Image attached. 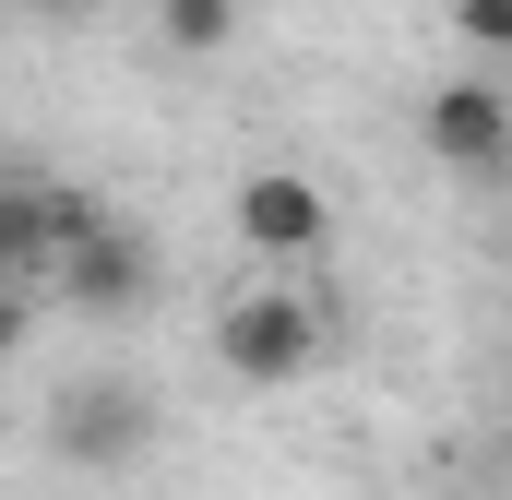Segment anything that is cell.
Returning <instances> with one entry per match:
<instances>
[{
    "instance_id": "9",
    "label": "cell",
    "mask_w": 512,
    "mask_h": 500,
    "mask_svg": "<svg viewBox=\"0 0 512 500\" xmlns=\"http://www.w3.org/2000/svg\"><path fill=\"white\" fill-rule=\"evenodd\" d=\"M0 12H36V24H72L84 0H0Z\"/></svg>"
},
{
    "instance_id": "6",
    "label": "cell",
    "mask_w": 512,
    "mask_h": 500,
    "mask_svg": "<svg viewBox=\"0 0 512 500\" xmlns=\"http://www.w3.org/2000/svg\"><path fill=\"white\" fill-rule=\"evenodd\" d=\"M48 298H60V310H84V322H120V310H143V298H155V250L131 239V227H108V215H96L84 239L60 250V286H48Z\"/></svg>"
},
{
    "instance_id": "5",
    "label": "cell",
    "mask_w": 512,
    "mask_h": 500,
    "mask_svg": "<svg viewBox=\"0 0 512 500\" xmlns=\"http://www.w3.org/2000/svg\"><path fill=\"white\" fill-rule=\"evenodd\" d=\"M429 155H441L453 179H501L512 167V84L501 72H453V84L429 96Z\"/></svg>"
},
{
    "instance_id": "2",
    "label": "cell",
    "mask_w": 512,
    "mask_h": 500,
    "mask_svg": "<svg viewBox=\"0 0 512 500\" xmlns=\"http://www.w3.org/2000/svg\"><path fill=\"white\" fill-rule=\"evenodd\" d=\"M96 227V203L72 179H0V334L60 286V250Z\"/></svg>"
},
{
    "instance_id": "3",
    "label": "cell",
    "mask_w": 512,
    "mask_h": 500,
    "mask_svg": "<svg viewBox=\"0 0 512 500\" xmlns=\"http://www.w3.org/2000/svg\"><path fill=\"white\" fill-rule=\"evenodd\" d=\"M48 441H60V465L120 477V465L155 453V393H143L131 370H96V381H72V393L48 405Z\"/></svg>"
},
{
    "instance_id": "8",
    "label": "cell",
    "mask_w": 512,
    "mask_h": 500,
    "mask_svg": "<svg viewBox=\"0 0 512 500\" xmlns=\"http://www.w3.org/2000/svg\"><path fill=\"white\" fill-rule=\"evenodd\" d=\"M453 36L477 60H512V0H453Z\"/></svg>"
},
{
    "instance_id": "7",
    "label": "cell",
    "mask_w": 512,
    "mask_h": 500,
    "mask_svg": "<svg viewBox=\"0 0 512 500\" xmlns=\"http://www.w3.org/2000/svg\"><path fill=\"white\" fill-rule=\"evenodd\" d=\"M155 36H167V60H227L239 0H155Z\"/></svg>"
},
{
    "instance_id": "1",
    "label": "cell",
    "mask_w": 512,
    "mask_h": 500,
    "mask_svg": "<svg viewBox=\"0 0 512 500\" xmlns=\"http://www.w3.org/2000/svg\"><path fill=\"white\" fill-rule=\"evenodd\" d=\"M322 358H334V310L310 286H239V298H215V370L227 381L286 393V381H310Z\"/></svg>"
},
{
    "instance_id": "4",
    "label": "cell",
    "mask_w": 512,
    "mask_h": 500,
    "mask_svg": "<svg viewBox=\"0 0 512 500\" xmlns=\"http://www.w3.org/2000/svg\"><path fill=\"white\" fill-rule=\"evenodd\" d=\"M227 227H239L251 262H310V250H334V203H322L310 167H251L227 191Z\"/></svg>"
}]
</instances>
